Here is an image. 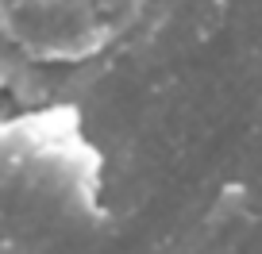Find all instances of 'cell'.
<instances>
[{"mask_svg": "<svg viewBox=\"0 0 262 254\" xmlns=\"http://www.w3.org/2000/svg\"><path fill=\"white\" fill-rule=\"evenodd\" d=\"M104 166L77 108L0 120V254H47L104 216Z\"/></svg>", "mask_w": 262, "mask_h": 254, "instance_id": "1", "label": "cell"}, {"mask_svg": "<svg viewBox=\"0 0 262 254\" xmlns=\"http://www.w3.org/2000/svg\"><path fill=\"white\" fill-rule=\"evenodd\" d=\"M0 39L42 62H77L104 35L89 0H0Z\"/></svg>", "mask_w": 262, "mask_h": 254, "instance_id": "2", "label": "cell"}]
</instances>
